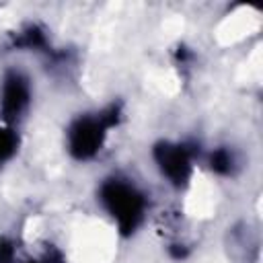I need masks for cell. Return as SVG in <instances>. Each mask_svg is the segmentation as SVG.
Instances as JSON below:
<instances>
[{
	"label": "cell",
	"mask_w": 263,
	"mask_h": 263,
	"mask_svg": "<svg viewBox=\"0 0 263 263\" xmlns=\"http://www.w3.org/2000/svg\"><path fill=\"white\" fill-rule=\"evenodd\" d=\"M97 205L123 238H134L150 216L148 191L125 173H109L97 183Z\"/></svg>",
	"instance_id": "obj_1"
},
{
	"label": "cell",
	"mask_w": 263,
	"mask_h": 263,
	"mask_svg": "<svg viewBox=\"0 0 263 263\" xmlns=\"http://www.w3.org/2000/svg\"><path fill=\"white\" fill-rule=\"evenodd\" d=\"M121 119L123 107L119 101L74 115L64 127V150L80 164L97 160L109 140V134L121 123Z\"/></svg>",
	"instance_id": "obj_2"
},
{
	"label": "cell",
	"mask_w": 263,
	"mask_h": 263,
	"mask_svg": "<svg viewBox=\"0 0 263 263\" xmlns=\"http://www.w3.org/2000/svg\"><path fill=\"white\" fill-rule=\"evenodd\" d=\"M152 164L158 173V177L173 189L181 191L189 187L195 164L201 158V150L197 144L189 140H173V138H160L150 148Z\"/></svg>",
	"instance_id": "obj_3"
},
{
	"label": "cell",
	"mask_w": 263,
	"mask_h": 263,
	"mask_svg": "<svg viewBox=\"0 0 263 263\" xmlns=\"http://www.w3.org/2000/svg\"><path fill=\"white\" fill-rule=\"evenodd\" d=\"M33 80L29 72L10 66L0 76V121L18 127L33 107Z\"/></svg>",
	"instance_id": "obj_4"
},
{
	"label": "cell",
	"mask_w": 263,
	"mask_h": 263,
	"mask_svg": "<svg viewBox=\"0 0 263 263\" xmlns=\"http://www.w3.org/2000/svg\"><path fill=\"white\" fill-rule=\"evenodd\" d=\"M203 156L205 166L210 168L212 175L220 177V179H234L240 171H242V160L240 154L234 146L230 144H218L212 146Z\"/></svg>",
	"instance_id": "obj_5"
},
{
	"label": "cell",
	"mask_w": 263,
	"mask_h": 263,
	"mask_svg": "<svg viewBox=\"0 0 263 263\" xmlns=\"http://www.w3.org/2000/svg\"><path fill=\"white\" fill-rule=\"evenodd\" d=\"M10 47L16 51H49V35L41 23H25L10 35Z\"/></svg>",
	"instance_id": "obj_6"
},
{
	"label": "cell",
	"mask_w": 263,
	"mask_h": 263,
	"mask_svg": "<svg viewBox=\"0 0 263 263\" xmlns=\"http://www.w3.org/2000/svg\"><path fill=\"white\" fill-rule=\"evenodd\" d=\"M21 148V136L18 127H12L4 121H0V168L10 164Z\"/></svg>",
	"instance_id": "obj_7"
},
{
	"label": "cell",
	"mask_w": 263,
	"mask_h": 263,
	"mask_svg": "<svg viewBox=\"0 0 263 263\" xmlns=\"http://www.w3.org/2000/svg\"><path fill=\"white\" fill-rule=\"evenodd\" d=\"M23 263H68V261H66V255L62 253V249L49 245V247H45L39 255L29 257V259H25Z\"/></svg>",
	"instance_id": "obj_8"
},
{
	"label": "cell",
	"mask_w": 263,
	"mask_h": 263,
	"mask_svg": "<svg viewBox=\"0 0 263 263\" xmlns=\"http://www.w3.org/2000/svg\"><path fill=\"white\" fill-rule=\"evenodd\" d=\"M14 257H16L14 242L8 238H2L0 240V263H14Z\"/></svg>",
	"instance_id": "obj_9"
}]
</instances>
